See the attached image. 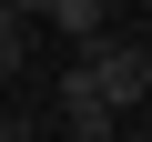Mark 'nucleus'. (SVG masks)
<instances>
[{
    "mask_svg": "<svg viewBox=\"0 0 152 142\" xmlns=\"http://www.w3.org/2000/svg\"><path fill=\"white\" fill-rule=\"evenodd\" d=\"M20 71H31V20L0 0V81H20Z\"/></svg>",
    "mask_w": 152,
    "mask_h": 142,
    "instance_id": "20e7f679",
    "label": "nucleus"
},
{
    "mask_svg": "<svg viewBox=\"0 0 152 142\" xmlns=\"http://www.w3.org/2000/svg\"><path fill=\"white\" fill-rule=\"evenodd\" d=\"M51 102H61V132H71V142H112V112H102V91L81 81V71H61Z\"/></svg>",
    "mask_w": 152,
    "mask_h": 142,
    "instance_id": "f03ea898",
    "label": "nucleus"
},
{
    "mask_svg": "<svg viewBox=\"0 0 152 142\" xmlns=\"http://www.w3.org/2000/svg\"><path fill=\"white\" fill-rule=\"evenodd\" d=\"M71 71H81V81L102 91V112H112V122L152 102V71H142V51H132L122 31H102V41H81V51H71Z\"/></svg>",
    "mask_w": 152,
    "mask_h": 142,
    "instance_id": "f257e3e1",
    "label": "nucleus"
},
{
    "mask_svg": "<svg viewBox=\"0 0 152 142\" xmlns=\"http://www.w3.org/2000/svg\"><path fill=\"white\" fill-rule=\"evenodd\" d=\"M0 142H20V122H0Z\"/></svg>",
    "mask_w": 152,
    "mask_h": 142,
    "instance_id": "39448f33",
    "label": "nucleus"
},
{
    "mask_svg": "<svg viewBox=\"0 0 152 142\" xmlns=\"http://www.w3.org/2000/svg\"><path fill=\"white\" fill-rule=\"evenodd\" d=\"M31 20H41V31H61L71 51H81V41H102V31H112V20H102V0H31Z\"/></svg>",
    "mask_w": 152,
    "mask_h": 142,
    "instance_id": "7ed1b4c3",
    "label": "nucleus"
}]
</instances>
